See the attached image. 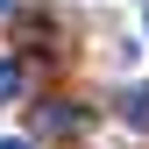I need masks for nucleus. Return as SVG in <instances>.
Masks as SVG:
<instances>
[{"label":"nucleus","mask_w":149,"mask_h":149,"mask_svg":"<svg viewBox=\"0 0 149 149\" xmlns=\"http://www.w3.org/2000/svg\"><path fill=\"white\" fill-rule=\"evenodd\" d=\"M36 128H43V135H78L85 114H78V107H43V114H36Z\"/></svg>","instance_id":"1"},{"label":"nucleus","mask_w":149,"mask_h":149,"mask_svg":"<svg viewBox=\"0 0 149 149\" xmlns=\"http://www.w3.org/2000/svg\"><path fill=\"white\" fill-rule=\"evenodd\" d=\"M121 121L149 135V85H135V92H121Z\"/></svg>","instance_id":"2"},{"label":"nucleus","mask_w":149,"mask_h":149,"mask_svg":"<svg viewBox=\"0 0 149 149\" xmlns=\"http://www.w3.org/2000/svg\"><path fill=\"white\" fill-rule=\"evenodd\" d=\"M14 100H22V64L0 57V107H14Z\"/></svg>","instance_id":"3"},{"label":"nucleus","mask_w":149,"mask_h":149,"mask_svg":"<svg viewBox=\"0 0 149 149\" xmlns=\"http://www.w3.org/2000/svg\"><path fill=\"white\" fill-rule=\"evenodd\" d=\"M0 149H29V142H14V135H7V142H0Z\"/></svg>","instance_id":"4"},{"label":"nucleus","mask_w":149,"mask_h":149,"mask_svg":"<svg viewBox=\"0 0 149 149\" xmlns=\"http://www.w3.org/2000/svg\"><path fill=\"white\" fill-rule=\"evenodd\" d=\"M0 7H14V0H0Z\"/></svg>","instance_id":"5"}]
</instances>
